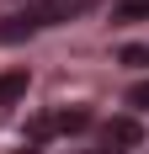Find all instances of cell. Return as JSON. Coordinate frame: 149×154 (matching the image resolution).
I'll list each match as a JSON object with an SVG mask.
<instances>
[{"label": "cell", "mask_w": 149, "mask_h": 154, "mask_svg": "<svg viewBox=\"0 0 149 154\" xmlns=\"http://www.w3.org/2000/svg\"><path fill=\"white\" fill-rule=\"evenodd\" d=\"M90 5H96V0H32V5H21L16 16L0 21V43H21V37H32V32H43V27L74 21V16H85Z\"/></svg>", "instance_id": "obj_1"}, {"label": "cell", "mask_w": 149, "mask_h": 154, "mask_svg": "<svg viewBox=\"0 0 149 154\" xmlns=\"http://www.w3.org/2000/svg\"><path fill=\"white\" fill-rule=\"evenodd\" d=\"M85 128H90L85 106H59V112H43V117L27 122V143H48V138H59V133H85Z\"/></svg>", "instance_id": "obj_2"}, {"label": "cell", "mask_w": 149, "mask_h": 154, "mask_svg": "<svg viewBox=\"0 0 149 154\" xmlns=\"http://www.w3.org/2000/svg\"><path fill=\"white\" fill-rule=\"evenodd\" d=\"M133 143H144V128H138L133 117H106V122H101V149L128 154Z\"/></svg>", "instance_id": "obj_3"}, {"label": "cell", "mask_w": 149, "mask_h": 154, "mask_svg": "<svg viewBox=\"0 0 149 154\" xmlns=\"http://www.w3.org/2000/svg\"><path fill=\"white\" fill-rule=\"evenodd\" d=\"M21 96H27V69H5L0 75V112H11Z\"/></svg>", "instance_id": "obj_4"}, {"label": "cell", "mask_w": 149, "mask_h": 154, "mask_svg": "<svg viewBox=\"0 0 149 154\" xmlns=\"http://www.w3.org/2000/svg\"><path fill=\"white\" fill-rule=\"evenodd\" d=\"M117 21H149V0H117Z\"/></svg>", "instance_id": "obj_5"}, {"label": "cell", "mask_w": 149, "mask_h": 154, "mask_svg": "<svg viewBox=\"0 0 149 154\" xmlns=\"http://www.w3.org/2000/svg\"><path fill=\"white\" fill-rule=\"evenodd\" d=\"M128 106H149V80H144V85H133V91H128Z\"/></svg>", "instance_id": "obj_6"}, {"label": "cell", "mask_w": 149, "mask_h": 154, "mask_svg": "<svg viewBox=\"0 0 149 154\" xmlns=\"http://www.w3.org/2000/svg\"><path fill=\"white\" fill-rule=\"evenodd\" d=\"M96 154H117V149H96Z\"/></svg>", "instance_id": "obj_7"}, {"label": "cell", "mask_w": 149, "mask_h": 154, "mask_svg": "<svg viewBox=\"0 0 149 154\" xmlns=\"http://www.w3.org/2000/svg\"><path fill=\"white\" fill-rule=\"evenodd\" d=\"M16 154H37V149H16Z\"/></svg>", "instance_id": "obj_8"}]
</instances>
